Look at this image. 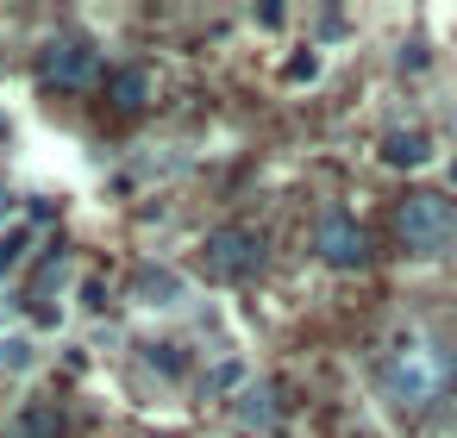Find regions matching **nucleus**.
<instances>
[{"label": "nucleus", "mask_w": 457, "mask_h": 438, "mask_svg": "<svg viewBox=\"0 0 457 438\" xmlns=\"http://www.w3.org/2000/svg\"><path fill=\"white\" fill-rule=\"evenodd\" d=\"M151 95H157L151 70H113V76H107V101H113L120 113H138V107H145Z\"/></svg>", "instance_id": "7"}, {"label": "nucleus", "mask_w": 457, "mask_h": 438, "mask_svg": "<svg viewBox=\"0 0 457 438\" xmlns=\"http://www.w3.org/2000/svg\"><path fill=\"white\" fill-rule=\"evenodd\" d=\"M313 76H320V57H313V51H307V57H295V63H288V82H313Z\"/></svg>", "instance_id": "11"}, {"label": "nucleus", "mask_w": 457, "mask_h": 438, "mask_svg": "<svg viewBox=\"0 0 457 438\" xmlns=\"http://www.w3.org/2000/svg\"><path fill=\"white\" fill-rule=\"evenodd\" d=\"M26 244H32V232H26V226H13V232H0V276H13V269H20Z\"/></svg>", "instance_id": "10"}, {"label": "nucleus", "mask_w": 457, "mask_h": 438, "mask_svg": "<svg viewBox=\"0 0 457 438\" xmlns=\"http://www.w3.org/2000/svg\"><path fill=\"white\" fill-rule=\"evenodd\" d=\"M382 163H388V169H426V163H432V138H426L420 126H395V132L382 138Z\"/></svg>", "instance_id": "6"}, {"label": "nucleus", "mask_w": 457, "mask_h": 438, "mask_svg": "<svg viewBox=\"0 0 457 438\" xmlns=\"http://www.w3.org/2000/svg\"><path fill=\"white\" fill-rule=\"evenodd\" d=\"M0 369H32V338L26 332H0Z\"/></svg>", "instance_id": "9"}, {"label": "nucleus", "mask_w": 457, "mask_h": 438, "mask_svg": "<svg viewBox=\"0 0 457 438\" xmlns=\"http://www.w3.org/2000/svg\"><path fill=\"white\" fill-rule=\"evenodd\" d=\"M145 294H163V307H176L170 294H176V276H145Z\"/></svg>", "instance_id": "12"}, {"label": "nucleus", "mask_w": 457, "mask_h": 438, "mask_svg": "<svg viewBox=\"0 0 457 438\" xmlns=\"http://www.w3.org/2000/svg\"><path fill=\"white\" fill-rule=\"evenodd\" d=\"M382 388H388V401H395V407L426 413V407H438V401H445V388H451V357H445L426 332H401V338L388 344Z\"/></svg>", "instance_id": "1"}, {"label": "nucleus", "mask_w": 457, "mask_h": 438, "mask_svg": "<svg viewBox=\"0 0 457 438\" xmlns=\"http://www.w3.org/2000/svg\"><path fill=\"white\" fill-rule=\"evenodd\" d=\"M313 251H320L332 269H357V263L370 257V238H363V226H357L351 213H326L320 232H313Z\"/></svg>", "instance_id": "4"}, {"label": "nucleus", "mask_w": 457, "mask_h": 438, "mask_svg": "<svg viewBox=\"0 0 457 438\" xmlns=\"http://www.w3.org/2000/svg\"><path fill=\"white\" fill-rule=\"evenodd\" d=\"M95 76H101L95 45H82V38H57V45L45 51V82H57V88H82V82H95Z\"/></svg>", "instance_id": "5"}, {"label": "nucleus", "mask_w": 457, "mask_h": 438, "mask_svg": "<svg viewBox=\"0 0 457 438\" xmlns=\"http://www.w3.org/2000/svg\"><path fill=\"white\" fill-rule=\"evenodd\" d=\"M451 182H457V163H451Z\"/></svg>", "instance_id": "14"}, {"label": "nucleus", "mask_w": 457, "mask_h": 438, "mask_svg": "<svg viewBox=\"0 0 457 438\" xmlns=\"http://www.w3.org/2000/svg\"><path fill=\"white\" fill-rule=\"evenodd\" d=\"M7 213H13V194H7V188H0V219H7Z\"/></svg>", "instance_id": "13"}, {"label": "nucleus", "mask_w": 457, "mask_h": 438, "mask_svg": "<svg viewBox=\"0 0 457 438\" xmlns=\"http://www.w3.org/2000/svg\"><path fill=\"white\" fill-rule=\"evenodd\" d=\"M201 269L213 282H245L263 269V232L257 226H213L201 244Z\"/></svg>", "instance_id": "3"}, {"label": "nucleus", "mask_w": 457, "mask_h": 438, "mask_svg": "<svg viewBox=\"0 0 457 438\" xmlns=\"http://www.w3.org/2000/svg\"><path fill=\"white\" fill-rule=\"evenodd\" d=\"M451 238H457V207H451L445 194L420 188V194L401 201V244H407L413 257H438Z\"/></svg>", "instance_id": "2"}, {"label": "nucleus", "mask_w": 457, "mask_h": 438, "mask_svg": "<svg viewBox=\"0 0 457 438\" xmlns=\"http://www.w3.org/2000/svg\"><path fill=\"white\" fill-rule=\"evenodd\" d=\"M238 419L245 426H270L276 419V388L270 382H245L238 388Z\"/></svg>", "instance_id": "8"}]
</instances>
